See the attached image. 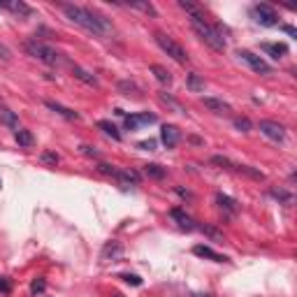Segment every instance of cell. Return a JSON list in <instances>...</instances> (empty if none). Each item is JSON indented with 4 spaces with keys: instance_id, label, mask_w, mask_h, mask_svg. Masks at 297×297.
Masks as SVG:
<instances>
[{
    "instance_id": "cell-1",
    "label": "cell",
    "mask_w": 297,
    "mask_h": 297,
    "mask_svg": "<svg viewBox=\"0 0 297 297\" xmlns=\"http://www.w3.org/2000/svg\"><path fill=\"white\" fill-rule=\"evenodd\" d=\"M58 7L63 10V14L68 16L72 24L82 26V28L88 30V33H93V35H109L112 33V24L107 21V16L97 14L95 10L72 5V3H61Z\"/></svg>"
},
{
    "instance_id": "cell-2",
    "label": "cell",
    "mask_w": 297,
    "mask_h": 297,
    "mask_svg": "<svg viewBox=\"0 0 297 297\" xmlns=\"http://www.w3.org/2000/svg\"><path fill=\"white\" fill-rule=\"evenodd\" d=\"M190 26H193L195 35H197L207 47H211L214 51H225V37H223V33H221V28L211 26L200 12L190 14Z\"/></svg>"
},
{
    "instance_id": "cell-3",
    "label": "cell",
    "mask_w": 297,
    "mask_h": 297,
    "mask_svg": "<svg viewBox=\"0 0 297 297\" xmlns=\"http://www.w3.org/2000/svg\"><path fill=\"white\" fill-rule=\"evenodd\" d=\"M24 47H26V51H28L33 58L42 61V63H47V65L63 63V56H61L56 49L49 47V44H44V42H37V39H26Z\"/></svg>"
},
{
    "instance_id": "cell-4",
    "label": "cell",
    "mask_w": 297,
    "mask_h": 297,
    "mask_svg": "<svg viewBox=\"0 0 297 297\" xmlns=\"http://www.w3.org/2000/svg\"><path fill=\"white\" fill-rule=\"evenodd\" d=\"M156 44L163 49V51H165L167 56H170V58H174L179 65H186V63L190 61V56L186 54V49L181 47V44L176 42L174 37H170V35H165V33H156Z\"/></svg>"
},
{
    "instance_id": "cell-5",
    "label": "cell",
    "mask_w": 297,
    "mask_h": 297,
    "mask_svg": "<svg viewBox=\"0 0 297 297\" xmlns=\"http://www.w3.org/2000/svg\"><path fill=\"white\" fill-rule=\"evenodd\" d=\"M237 56H239V58H242L246 65H249L253 72H258V74H272V65H269L265 58H260L258 54L249 51V49H239Z\"/></svg>"
},
{
    "instance_id": "cell-6",
    "label": "cell",
    "mask_w": 297,
    "mask_h": 297,
    "mask_svg": "<svg viewBox=\"0 0 297 297\" xmlns=\"http://www.w3.org/2000/svg\"><path fill=\"white\" fill-rule=\"evenodd\" d=\"M251 16H253L255 24L265 26V28H272V26L279 24L276 12H274L269 5H265V3H263V5H253V7H251Z\"/></svg>"
},
{
    "instance_id": "cell-7",
    "label": "cell",
    "mask_w": 297,
    "mask_h": 297,
    "mask_svg": "<svg viewBox=\"0 0 297 297\" xmlns=\"http://www.w3.org/2000/svg\"><path fill=\"white\" fill-rule=\"evenodd\" d=\"M260 132L269 137L272 142H283L286 140V128L276 121H260Z\"/></svg>"
},
{
    "instance_id": "cell-8",
    "label": "cell",
    "mask_w": 297,
    "mask_h": 297,
    "mask_svg": "<svg viewBox=\"0 0 297 297\" xmlns=\"http://www.w3.org/2000/svg\"><path fill=\"white\" fill-rule=\"evenodd\" d=\"M0 7L10 10L12 14H16L19 19H28V16H33V7L26 5L24 0H5V3H0Z\"/></svg>"
},
{
    "instance_id": "cell-9",
    "label": "cell",
    "mask_w": 297,
    "mask_h": 297,
    "mask_svg": "<svg viewBox=\"0 0 297 297\" xmlns=\"http://www.w3.org/2000/svg\"><path fill=\"white\" fill-rule=\"evenodd\" d=\"M123 258V246L118 242H109L105 244L103 253H100V263H118Z\"/></svg>"
},
{
    "instance_id": "cell-10",
    "label": "cell",
    "mask_w": 297,
    "mask_h": 297,
    "mask_svg": "<svg viewBox=\"0 0 297 297\" xmlns=\"http://www.w3.org/2000/svg\"><path fill=\"white\" fill-rule=\"evenodd\" d=\"M156 114H135V116H126V128L128 130H137L140 126H151L156 123Z\"/></svg>"
},
{
    "instance_id": "cell-11",
    "label": "cell",
    "mask_w": 297,
    "mask_h": 297,
    "mask_svg": "<svg viewBox=\"0 0 297 297\" xmlns=\"http://www.w3.org/2000/svg\"><path fill=\"white\" fill-rule=\"evenodd\" d=\"M193 253L197 255V258H207V260H214V263H228V255H221L216 253L214 249H209V246H205V244H197V246H193Z\"/></svg>"
},
{
    "instance_id": "cell-12",
    "label": "cell",
    "mask_w": 297,
    "mask_h": 297,
    "mask_svg": "<svg viewBox=\"0 0 297 297\" xmlns=\"http://www.w3.org/2000/svg\"><path fill=\"white\" fill-rule=\"evenodd\" d=\"M44 107H49L51 112H56L58 116L68 118V121H79V114L74 112V109H70V107H65V105H61V103H54V100H47V103H44Z\"/></svg>"
},
{
    "instance_id": "cell-13",
    "label": "cell",
    "mask_w": 297,
    "mask_h": 297,
    "mask_svg": "<svg viewBox=\"0 0 297 297\" xmlns=\"http://www.w3.org/2000/svg\"><path fill=\"white\" fill-rule=\"evenodd\" d=\"M179 128L176 126H163V130H161V140H163V144L167 146V149H174L176 144H179Z\"/></svg>"
},
{
    "instance_id": "cell-14",
    "label": "cell",
    "mask_w": 297,
    "mask_h": 297,
    "mask_svg": "<svg viewBox=\"0 0 297 297\" xmlns=\"http://www.w3.org/2000/svg\"><path fill=\"white\" fill-rule=\"evenodd\" d=\"M170 216L176 221V225H179L181 230H186V232H190V230L197 228V225H195V221L190 219V216L186 214L184 209H172V211H170Z\"/></svg>"
},
{
    "instance_id": "cell-15",
    "label": "cell",
    "mask_w": 297,
    "mask_h": 297,
    "mask_svg": "<svg viewBox=\"0 0 297 297\" xmlns=\"http://www.w3.org/2000/svg\"><path fill=\"white\" fill-rule=\"evenodd\" d=\"M260 49H263L265 54H269L272 58H283V56L288 54V44H283V42H263L260 44Z\"/></svg>"
},
{
    "instance_id": "cell-16",
    "label": "cell",
    "mask_w": 297,
    "mask_h": 297,
    "mask_svg": "<svg viewBox=\"0 0 297 297\" xmlns=\"http://www.w3.org/2000/svg\"><path fill=\"white\" fill-rule=\"evenodd\" d=\"M202 105L214 114H230L232 112V107H230L228 103H223V100H219V97H202Z\"/></svg>"
},
{
    "instance_id": "cell-17",
    "label": "cell",
    "mask_w": 297,
    "mask_h": 297,
    "mask_svg": "<svg viewBox=\"0 0 297 297\" xmlns=\"http://www.w3.org/2000/svg\"><path fill=\"white\" fill-rule=\"evenodd\" d=\"M269 195H272L274 200H279L281 205H286V207H290L292 202H295V195L290 193V190H286V188H281V186H274V188H269Z\"/></svg>"
},
{
    "instance_id": "cell-18",
    "label": "cell",
    "mask_w": 297,
    "mask_h": 297,
    "mask_svg": "<svg viewBox=\"0 0 297 297\" xmlns=\"http://www.w3.org/2000/svg\"><path fill=\"white\" fill-rule=\"evenodd\" d=\"M114 176L118 179V184H121L123 188L137 186V181H140V176H137L135 172H130V170H116V172H114Z\"/></svg>"
},
{
    "instance_id": "cell-19",
    "label": "cell",
    "mask_w": 297,
    "mask_h": 297,
    "mask_svg": "<svg viewBox=\"0 0 297 297\" xmlns=\"http://www.w3.org/2000/svg\"><path fill=\"white\" fill-rule=\"evenodd\" d=\"M216 202H219V207H221V209H223V211H228V214H237V211H239L237 200H232L230 195L219 193V195H216Z\"/></svg>"
},
{
    "instance_id": "cell-20",
    "label": "cell",
    "mask_w": 297,
    "mask_h": 297,
    "mask_svg": "<svg viewBox=\"0 0 297 297\" xmlns=\"http://www.w3.org/2000/svg\"><path fill=\"white\" fill-rule=\"evenodd\" d=\"M0 121L5 123L7 128H12V130H19V116H16L12 109H7V107H0Z\"/></svg>"
},
{
    "instance_id": "cell-21",
    "label": "cell",
    "mask_w": 297,
    "mask_h": 297,
    "mask_svg": "<svg viewBox=\"0 0 297 297\" xmlns=\"http://www.w3.org/2000/svg\"><path fill=\"white\" fill-rule=\"evenodd\" d=\"M149 70H151V74H153V77H156L161 84H165V86H170V84H172V72H170L167 68H163V65L156 63V65H151Z\"/></svg>"
},
{
    "instance_id": "cell-22",
    "label": "cell",
    "mask_w": 297,
    "mask_h": 297,
    "mask_svg": "<svg viewBox=\"0 0 297 297\" xmlns=\"http://www.w3.org/2000/svg\"><path fill=\"white\" fill-rule=\"evenodd\" d=\"M72 74L79 79V82H84L86 86H97V79L93 77L88 70H84V68H79V65H72Z\"/></svg>"
},
{
    "instance_id": "cell-23",
    "label": "cell",
    "mask_w": 297,
    "mask_h": 297,
    "mask_svg": "<svg viewBox=\"0 0 297 297\" xmlns=\"http://www.w3.org/2000/svg\"><path fill=\"white\" fill-rule=\"evenodd\" d=\"M118 91L123 93V95H128V97H140V86L137 84H132V82H128V79H123V82H118Z\"/></svg>"
},
{
    "instance_id": "cell-24",
    "label": "cell",
    "mask_w": 297,
    "mask_h": 297,
    "mask_svg": "<svg viewBox=\"0 0 297 297\" xmlns=\"http://www.w3.org/2000/svg\"><path fill=\"white\" fill-rule=\"evenodd\" d=\"M14 140H16V144H19V146H33L35 137H33V132H30V130L19 128V130L14 132Z\"/></svg>"
},
{
    "instance_id": "cell-25",
    "label": "cell",
    "mask_w": 297,
    "mask_h": 297,
    "mask_svg": "<svg viewBox=\"0 0 297 297\" xmlns=\"http://www.w3.org/2000/svg\"><path fill=\"white\" fill-rule=\"evenodd\" d=\"M97 128L105 132V135H109L112 140H116V142H121V132H118V128L114 126L112 121H97Z\"/></svg>"
},
{
    "instance_id": "cell-26",
    "label": "cell",
    "mask_w": 297,
    "mask_h": 297,
    "mask_svg": "<svg viewBox=\"0 0 297 297\" xmlns=\"http://www.w3.org/2000/svg\"><path fill=\"white\" fill-rule=\"evenodd\" d=\"M144 174L151 176V179H165L167 176V170L161 165H156V163H151V165H144Z\"/></svg>"
},
{
    "instance_id": "cell-27",
    "label": "cell",
    "mask_w": 297,
    "mask_h": 297,
    "mask_svg": "<svg viewBox=\"0 0 297 297\" xmlns=\"http://www.w3.org/2000/svg\"><path fill=\"white\" fill-rule=\"evenodd\" d=\"M186 86L190 88V91H195V93H200V91H205V79L200 77V74H188V79H186Z\"/></svg>"
},
{
    "instance_id": "cell-28",
    "label": "cell",
    "mask_w": 297,
    "mask_h": 297,
    "mask_svg": "<svg viewBox=\"0 0 297 297\" xmlns=\"http://www.w3.org/2000/svg\"><path fill=\"white\" fill-rule=\"evenodd\" d=\"M128 7H132V10H140V12H144V14H151V16H156L158 12H156V7L151 5V3H128Z\"/></svg>"
},
{
    "instance_id": "cell-29",
    "label": "cell",
    "mask_w": 297,
    "mask_h": 297,
    "mask_svg": "<svg viewBox=\"0 0 297 297\" xmlns=\"http://www.w3.org/2000/svg\"><path fill=\"white\" fill-rule=\"evenodd\" d=\"M200 232H205L207 237L209 239H214V242H223V232H221V230H216L214 225H200Z\"/></svg>"
},
{
    "instance_id": "cell-30",
    "label": "cell",
    "mask_w": 297,
    "mask_h": 297,
    "mask_svg": "<svg viewBox=\"0 0 297 297\" xmlns=\"http://www.w3.org/2000/svg\"><path fill=\"white\" fill-rule=\"evenodd\" d=\"M237 172H244V174H249L251 179H255V181H263V179H265L263 172L253 170V167H249V165H237Z\"/></svg>"
},
{
    "instance_id": "cell-31",
    "label": "cell",
    "mask_w": 297,
    "mask_h": 297,
    "mask_svg": "<svg viewBox=\"0 0 297 297\" xmlns=\"http://www.w3.org/2000/svg\"><path fill=\"white\" fill-rule=\"evenodd\" d=\"M158 100H161L163 105H167V107H172L174 109V112H184V109H181V105L176 103L174 97H170V95H165V93H158Z\"/></svg>"
},
{
    "instance_id": "cell-32",
    "label": "cell",
    "mask_w": 297,
    "mask_h": 297,
    "mask_svg": "<svg viewBox=\"0 0 297 297\" xmlns=\"http://www.w3.org/2000/svg\"><path fill=\"white\" fill-rule=\"evenodd\" d=\"M211 163H214V165L225 167V170H237V163H232L230 158H223V156H214V158H211Z\"/></svg>"
},
{
    "instance_id": "cell-33",
    "label": "cell",
    "mask_w": 297,
    "mask_h": 297,
    "mask_svg": "<svg viewBox=\"0 0 297 297\" xmlns=\"http://www.w3.org/2000/svg\"><path fill=\"white\" fill-rule=\"evenodd\" d=\"M39 161H42L44 165H54V167H56L61 158H58V153H54V151H44L42 156H39Z\"/></svg>"
},
{
    "instance_id": "cell-34",
    "label": "cell",
    "mask_w": 297,
    "mask_h": 297,
    "mask_svg": "<svg viewBox=\"0 0 297 297\" xmlns=\"http://www.w3.org/2000/svg\"><path fill=\"white\" fill-rule=\"evenodd\" d=\"M44 288H47V281H44L42 276L35 279V281L30 283V292H33V295H39V292H44Z\"/></svg>"
},
{
    "instance_id": "cell-35",
    "label": "cell",
    "mask_w": 297,
    "mask_h": 297,
    "mask_svg": "<svg viewBox=\"0 0 297 297\" xmlns=\"http://www.w3.org/2000/svg\"><path fill=\"white\" fill-rule=\"evenodd\" d=\"M234 128H239L242 132H249L251 130V121H249V118H244V116H239V118H234Z\"/></svg>"
},
{
    "instance_id": "cell-36",
    "label": "cell",
    "mask_w": 297,
    "mask_h": 297,
    "mask_svg": "<svg viewBox=\"0 0 297 297\" xmlns=\"http://www.w3.org/2000/svg\"><path fill=\"white\" fill-rule=\"evenodd\" d=\"M97 172H100V174H107V176H114L116 167L109 165V163H100V165H97Z\"/></svg>"
},
{
    "instance_id": "cell-37",
    "label": "cell",
    "mask_w": 297,
    "mask_h": 297,
    "mask_svg": "<svg viewBox=\"0 0 297 297\" xmlns=\"http://www.w3.org/2000/svg\"><path fill=\"white\" fill-rule=\"evenodd\" d=\"M179 7H181V10H186L188 14H195V12H200V7L193 5V3H188V0H179Z\"/></svg>"
},
{
    "instance_id": "cell-38",
    "label": "cell",
    "mask_w": 297,
    "mask_h": 297,
    "mask_svg": "<svg viewBox=\"0 0 297 297\" xmlns=\"http://www.w3.org/2000/svg\"><path fill=\"white\" fill-rule=\"evenodd\" d=\"M0 292L3 295H10L12 292V281L7 276H0Z\"/></svg>"
},
{
    "instance_id": "cell-39",
    "label": "cell",
    "mask_w": 297,
    "mask_h": 297,
    "mask_svg": "<svg viewBox=\"0 0 297 297\" xmlns=\"http://www.w3.org/2000/svg\"><path fill=\"white\" fill-rule=\"evenodd\" d=\"M137 149H142V151H153V149H156V140L137 142Z\"/></svg>"
},
{
    "instance_id": "cell-40",
    "label": "cell",
    "mask_w": 297,
    "mask_h": 297,
    "mask_svg": "<svg viewBox=\"0 0 297 297\" xmlns=\"http://www.w3.org/2000/svg\"><path fill=\"white\" fill-rule=\"evenodd\" d=\"M121 279L126 283H130V286H142V279L137 274H121Z\"/></svg>"
},
{
    "instance_id": "cell-41",
    "label": "cell",
    "mask_w": 297,
    "mask_h": 297,
    "mask_svg": "<svg viewBox=\"0 0 297 297\" xmlns=\"http://www.w3.org/2000/svg\"><path fill=\"white\" fill-rule=\"evenodd\" d=\"M82 153H84V156H88V158H97V156H100V153H97L93 146H86V144L82 146Z\"/></svg>"
},
{
    "instance_id": "cell-42",
    "label": "cell",
    "mask_w": 297,
    "mask_h": 297,
    "mask_svg": "<svg viewBox=\"0 0 297 297\" xmlns=\"http://www.w3.org/2000/svg\"><path fill=\"white\" fill-rule=\"evenodd\" d=\"M10 49L5 47V44H0V61H10Z\"/></svg>"
},
{
    "instance_id": "cell-43",
    "label": "cell",
    "mask_w": 297,
    "mask_h": 297,
    "mask_svg": "<svg viewBox=\"0 0 297 297\" xmlns=\"http://www.w3.org/2000/svg\"><path fill=\"white\" fill-rule=\"evenodd\" d=\"M283 30H286L288 35H292V37H297V30L292 28V26H283Z\"/></svg>"
},
{
    "instance_id": "cell-44",
    "label": "cell",
    "mask_w": 297,
    "mask_h": 297,
    "mask_svg": "<svg viewBox=\"0 0 297 297\" xmlns=\"http://www.w3.org/2000/svg\"><path fill=\"white\" fill-rule=\"evenodd\" d=\"M195 297H211V295H195Z\"/></svg>"
},
{
    "instance_id": "cell-45",
    "label": "cell",
    "mask_w": 297,
    "mask_h": 297,
    "mask_svg": "<svg viewBox=\"0 0 297 297\" xmlns=\"http://www.w3.org/2000/svg\"><path fill=\"white\" fill-rule=\"evenodd\" d=\"M114 297H121V295H114Z\"/></svg>"
}]
</instances>
